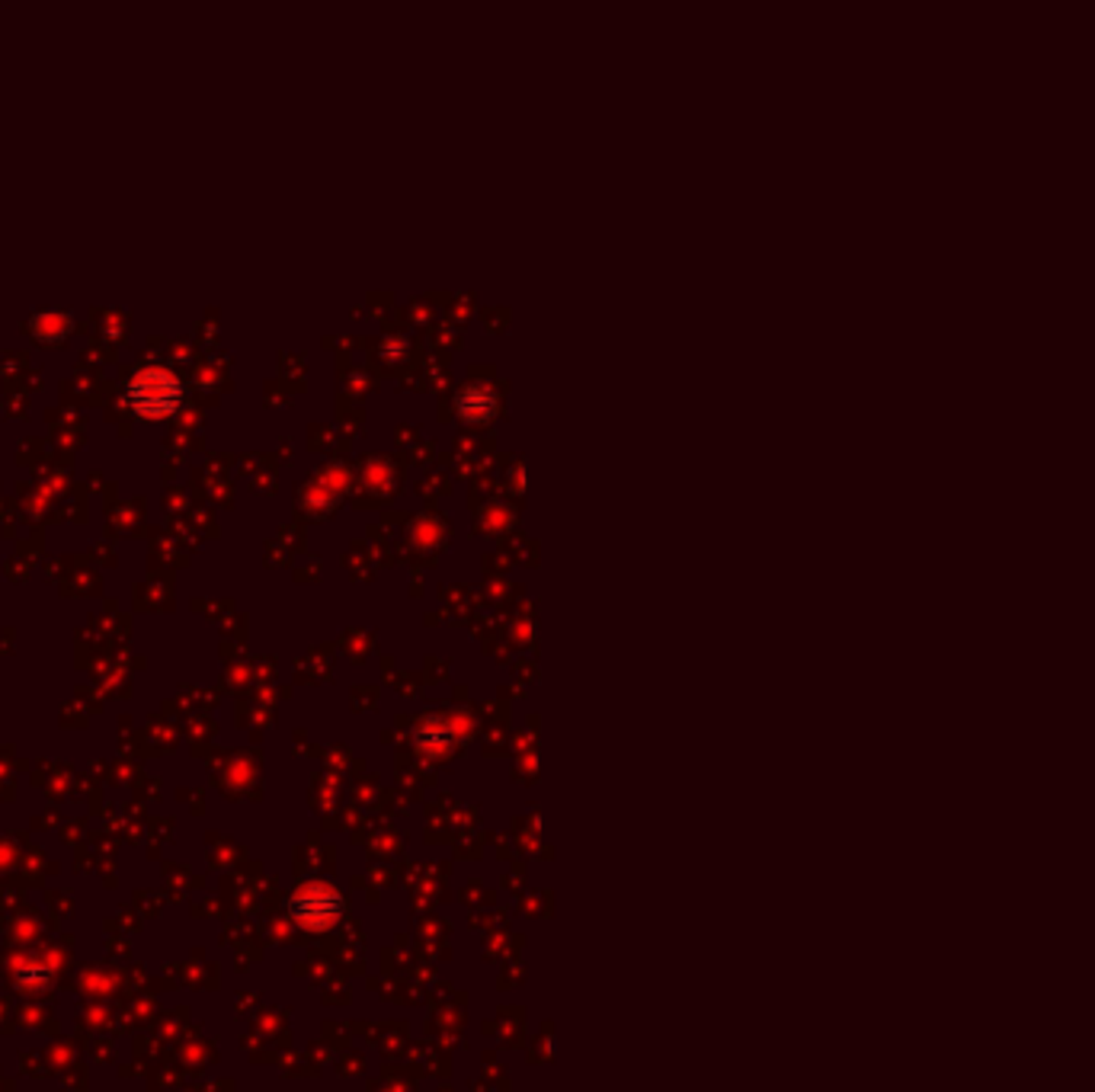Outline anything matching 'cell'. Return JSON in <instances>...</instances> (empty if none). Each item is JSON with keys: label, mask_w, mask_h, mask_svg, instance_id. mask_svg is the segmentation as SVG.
I'll return each instance as SVG.
<instances>
[{"label": "cell", "mask_w": 1095, "mask_h": 1092, "mask_svg": "<svg viewBox=\"0 0 1095 1092\" xmlns=\"http://www.w3.org/2000/svg\"><path fill=\"white\" fill-rule=\"evenodd\" d=\"M129 401L138 414H170L180 404V382L164 369H145L129 385Z\"/></svg>", "instance_id": "cell-1"}, {"label": "cell", "mask_w": 1095, "mask_h": 1092, "mask_svg": "<svg viewBox=\"0 0 1095 1092\" xmlns=\"http://www.w3.org/2000/svg\"><path fill=\"white\" fill-rule=\"evenodd\" d=\"M295 916H298L305 926L324 929L340 916V898L331 891V887L311 885V887H305V891H298V898H295Z\"/></svg>", "instance_id": "cell-2"}]
</instances>
